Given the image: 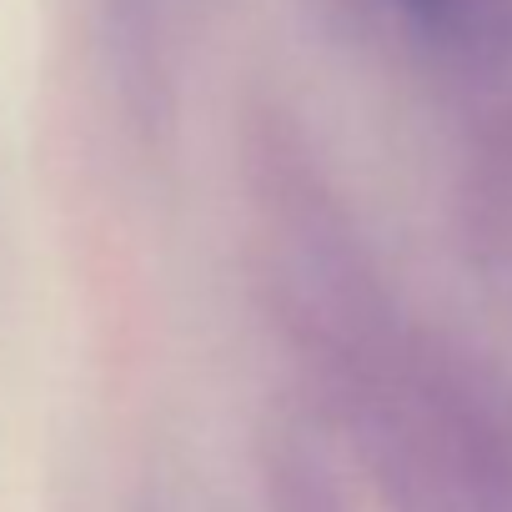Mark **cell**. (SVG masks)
Returning <instances> with one entry per match:
<instances>
[{"label": "cell", "instance_id": "7a4b0ae2", "mask_svg": "<svg viewBox=\"0 0 512 512\" xmlns=\"http://www.w3.org/2000/svg\"><path fill=\"white\" fill-rule=\"evenodd\" d=\"M397 6L407 11V16H417V21H452V11H457V0H397Z\"/></svg>", "mask_w": 512, "mask_h": 512}, {"label": "cell", "instance_id": "6da1fadb", "mask_svg": "<svg viewBox=\"0 0 512 512\" xmlns=\"http://www.w3.org/2000/svg\"><path fill=\"white\" fill-rule=\"evenodd\" d=\"M262 492L267 512H347L327 462L287 422L262 437Z\"/></svg>", "mask_w": 512, "mask_h": 512}]
</instances>
